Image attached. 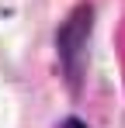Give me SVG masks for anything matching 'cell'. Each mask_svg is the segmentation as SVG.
I'll use <instances>...</instances> for the list:
<instances>
[{
    "label": "cell",
    "instance_id": "cell-2",
    "mask_svg": "<svg viewBox=\"0 0 125 128\" xmlns=\"http://www.w3.org/2000/svg\"><path fill=\"white\" fill-rule=\"evenodd\" d=\"M56 128H90L83 118H77V114H66V118H59L56 121Z\"/></svg>",
    "mask_w": 125,
    "mask_h": 128
},
{
    "label": "cell",
    "instance_id": "cell-1",
    "mask_svg": "<svg viewBox=\"0 0 125 128\" xmlns=\"http://www.w3.org/2000/svg\"><path fill=\"white\" fill-rule=\"evenodd\" d=\"M90 35H94V4L80 0L56 28V59H59V73H62V83L70 94L83 90Z\"/></svg>",
    "mask_w": 125,
    "mask_h": 128
}]
</instances>
